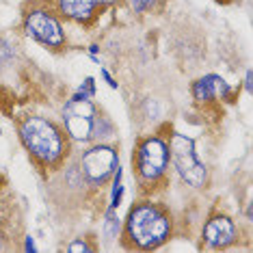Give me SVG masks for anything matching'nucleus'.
Wrapping results in <instances>:
<instances>
[{"label": "nucleus", "mask_w": 253, "mask_h": 253, "mask_svg": "<svg viewBox=\"0 0 253 253\" xmlns=\"http://www.w3.org/2000/svg\"><path fill=\"white\" fill-rule=\"evenodd\" d=\"M0 249H2V245H0Z\"/></svg>", "instance_id": "21"}, {"label": "nucleus", "mask_w": 253, "mask_h": 253, "mask_svg": "<svg viewBox=\"0 0 253 253\" xmlns=\"http://www.w3.org/2000/svg\"><path fill=\"white\" fill-rule=\"evenodd\" d=\"M132 165L136 169V177L141 184H156L163 180L169 167V145L160 136H149L136 147Z\"/></svg>", "instance_id": "3"}, {"label": "nucleus", "mask_w": 253, "mask_h": 253, "mask_svg": "<svg viewBox=\"0 0 253 253\" xmlns=\"http://www.w3.org/2000/svg\"><path fill=\"white\" fill-rule=\"evenodd\" d=\"M124 197V186H122V169L117 167V175H115V188H113V199H111V208H119Z\"/></svg>", "instance_id": "12"}, {"label": "nucleus", "mask_w": 253, "mask_h": 253, "mask_svg": "<svg viewBox=\"0 0 253 253\" xmlns=\"http://www.w3.org/2000/svg\"><path fill=\"white\" fill-rule=\"evenodd\" d=\"M204 243L208 249H227L236 243V225L229 216H212L204 227Z\"/></svg>", "instance_id": "8"}, {"label": "nucleus", "mask_w": 253, "mask_h": 253, "mask_svg": "<svg viewBox=\"0 0 253 253\" xmlns=\"http://www.w3.org/2000/svg\"><path fill=\"white\" fill-rule=\"evenodd\" d=\"M78 93L80 95H84V97H93L95 95V83H93V78H84V83L80 84V89H78Z\"/></svg>", "instance_id": "13"}, {"label": "nucleus", "mask_w": 253, "mask_h": 253, "mask_svg": "<svg viewBox=\"0 0 253 253\" xmlns=\"http://www.w3.org/2000/svg\"><path fill=\"white\" fill-rule=\"evenodd\" d=\"M97 108L91 102V97L76 93L63 108V124H65L67 134L74 141H91V128H93V117Z\"/></svg>", "instance_id": "6"}, {"label": "nucleus", "mask_w": 253, "mask_h": 253, "mask_svg": "<svg viewBox=\"0 0 253 253\" xmlns=\"http://www.w3.org/2000/svg\"><path fill=\"white\" fill-rule=\"evenodd\" d=\"M20 139L24 143L26 152L45 169H56L67 152H70V139L54 122L45 117H24L20 124Z\"/></svg>", "instance_id": "1"}, {"label": "nucleus", "mask_w": 253, "mask_h": 253, "mask_svg": "<svg viewBox=\"0 0 253 253\" xmlns=\"http://www.w3.org/2000/svg\"><path fill=\"white\" fill-rule=\"evenodd\" d=\"M117 167H119L117 149L104 145V143H97V145L89 147L80 156V175L89 186H104Z\"/></svg>", "instance_id": "5"}, {"label": "nucleus", "mask_w": 253, "mask_h": 253, "mask_svg": "<svg viewBox=\"0 0 253 253\" xmlns=\"http://www.w3.org/2000/svg\"><path fill=\"white\" fill-rule=\"evenodd\" d=\"M117 232H119V216L115 214V208H111L106 212V221H104V236L108 243L117 238Z\"/></svg>", "instance_id": "11"}, {"label": "nucleus", "mask_w": 253, "mask_h": 253, "mask_svg": "<svg viewBox=\"0 0 253 253\" xmlns=\"http://www.w3.org/2000/svg\"><path fill=\"white\" fill-rule=\"evenodd\" d=\"M102 76H104V78H106V83H108V84H111V87H113V89H117V83H115V80H113V76H111V74H108L106 70H102Z\"/></svg>", "instance_id": "17"}, {"label": "nucleus", "mask_w": 253, "mask_h": 253, "mask_svg": "<svg viewBox=\"0 0 253 253\" xmlns=\"http://www.w3.org/2000/svg\"><path fill=\"white\" fill-rule=\"evenodd\" d=\"M158 4V0H132V7H134L136 13H143V11H149Z\"/></svg>", "instance_id": "14"}, {"label": "nucleus", "mask_w": 253, "mask_h": 253, "mask_svg": "<svg viewBox=\"0 0 253 253\" xmlns=\"http://www.w3.org/2000/svg\"><path fill=\"white\" fill-rule=\"evenodd\" d=\"M245 87H247V91H251V72H247V84Z\"/></svg>", "instance_id": "19"}, {"label": "nucleus", "mask_w": 253, "mask_h": 253, "mask_svg": "<svg viewBox=\"0 0 253 253\" xmlns=\"http://www.w3.org/2000/svg\"><path fill=\"white\" fill-rule=\"evenodd\" d=\"M11 54H13L11 52V45L4 42V39H0V67L7 65V63L11 61Z\"/></svg>", "instance_id": "15"}, {"label": "nucleus", "mask_w": 253, "mask_h": 253, "mask_svg": "<svg viewBox=\"0 0 253 253\" xmlns=\"http://www.w3.org/2000/svg\"><path fill=\"white\" fill-rule=\"evenodd\" d=\"M26 251H35V243H33V238H26Z\"/></svg>", "instance_id": "18"}, {"label": "nucleus", "mask_w": 253, "mask_h": 253, "mask_svg": "<svg viewBox=\"0 0 253 253\" xmlns=\"http://www.w3.org/2000/svg\"><path fill=\"white\" fill-rule=\"evenodd\" d=\"M169 156L175 171L186 184L195 188H204L208 184V171L199 163L193 139H188L186 134H180V132H173L169 141Z\"/></svg>", "instance_id": "4"}, {"label": "nucleus", "mask_w": 253, "mask_h": 253, "mask_svg": "<svg viewBox=\"0 0 253 253\" xmlns=\"http://www.w3.org/2000/svg\"><path fill=\"white\" fill-rule=\"evenodd\" d=\"M229 84L216 74H210V76L199 78L197 83L193 84V97L197 102H210V100H229Z\"/></svg>", "instance_id": "9"}, {"label": "nucleus", "mask_w": 253, "mask_h": 253, "mask_svg": "<svg viewBox=\"0 0 253 253\" xmlns=\"http://www.w3.org/2000/svg\"><path fill=\"white\" fill-rule=\"evenodd\" d=\"M24 31L28 37H33L35 42L43 43L45 48L59 50L65 45V33L59 20L54 18L50 11H28L24 18Z\"/></svg>", "instance_id": "7"}, {"label": "nucleus", "mask_w": 253, "mask_h": 253, "mask_svg": "<svg viewBox=\"0 0 253 253\" xmlns=\"http://www.w3.org/2000/svg\"><path fill=\"white\" fill-rule=\"evenodd\" d=\"M171 236V218L165 208L152 201H141L128 212L124 240L128 249L152 251L165 245Z\"/></svg>", "instance_id": "2"}, {"label": "nucleus", "mask_w": 253, "mask_h": 253, "mask_svg": "<svg viewBox=\"0 0 253 253\" xmlns=\"http://www.w3.org/2000/svg\"><path fill=\"white\" fill-rule=\"evenodd\" d=\"M67 251L76 253V251H93V247H89L84 240H76V243H72L70 247H67Z\"/></svg>", "instance_id": "16"}, {"label": "nucleus", "mask_w": 253, "mask_h": 253, "mask_svg": "<svg viewBox=\"0 0 253 253\" xmlns=\"http://www.w3.org/2000/svg\"><path fill=\"white\" fill-rule=\"evenodd\" d=\"M97 50H100V48H97V45H91V48H89V52H91V54H97Z\"/></svg>", "instance_id": "20"}, {"label": "nucleus", "mask_w": 253, "mask_h": 253, "mask_svg": "<svg viewBox=\"0 0 253 253\" xmlns=\"http://www.w3.org/2000/svg\"><path fill=\"white\" fill-rule=\"evenodd\" d=\"M113 134H115V126H113V122L106 117V115L95 113V117H93V128H91V141L102 143V141L111 139Z\"/></svg>", "instance_id": "10"}]
</instances>
